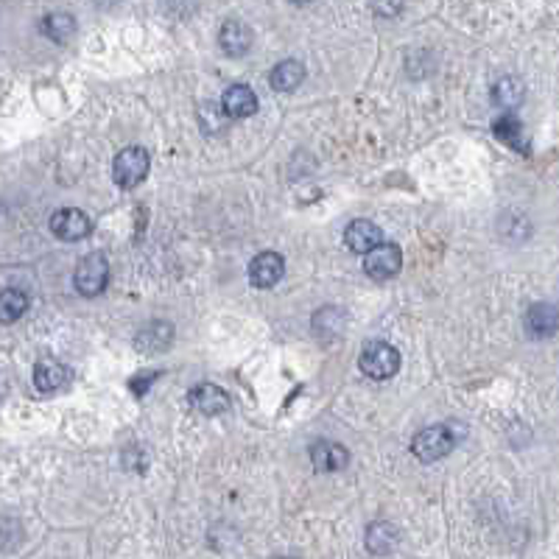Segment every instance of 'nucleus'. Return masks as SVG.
Instances as JSON below:
<instances>
[{
	"instance_id": "1",
	"label": "nucleus",
	"mask_w": 559,
	"mask_h": 559,
	"mask_svg": "<svg viewBox=\"0 0 559 559\" xmlns=\"http://www.w3.org/2000/svg\"><path fill=\"white\" fill-rule=\"evenodd\" d=\"M358 367L372 381H389L400 370V352L386 342H370L358 355Z\"/></svg>"
},
{
	"instance_id": "24",
	"label": "nucleus",
	"mask_w": 559,
	"mask_h": 559,
	"mask_svg": "<svg viewBox=\"0 0 559 559\" xmlns=\"http://www.w3.org/2000/svg\"><path fill=\"white\" fill-rule=\"evenodd\" d=\"M157 375H159V372H140V375H135V378L129 381V389L135 391L138 398H143V394L149 391V386L157 381Z\"/></svg>"
},
{
	"instance_id": "6",
	"label": "nucleus",
	"mask_w": 559,
	"mask_h": 559,
	"mask_svg": "<svg viewBox=\"0 0 559 559\" xmlns=\"http://www.w3.org/2000/svg\"><path fill=\"white\" fill-rule=\"evenodd\" d=\"M92 229V221L84 210H76V207H64V210H56L51 216V233L59 238V241H82L90 236Z\"/></svg>"
},
{
	"instance_id": "4",
	"label": "nucleus",
	"mask_w": 559,
	"mask_h": 559,
	"mask_svg": "<svg viewBox=\"0 0 559 559\" xmlns=\"http://www.w3.org/2000/svg\"><path fill=\"white\" fill-rule=\"evenodd\" d=\"M73 283H76V291L84 294V297H98V294H101L110 283L107 255L92 252V255L82 257L79 266H76V275H73Z\"/></svg>"
},
{
	"instance_id": "11",
	"label": "nucleus",
	"mask_w": 559,
	"mask_h": 559,
	"mask_svg": "<svg viewBox=\"0 0 559 559\" xmlns=\"http://www.w3.org/2000/svg\"><path fill=\"white\" fill-rule=\"evenodd\" d=\"M252 28L241 20H226L218 31V45L226 56H244L252 48Z\"/></svg>"
},
{
	"instance_id": "17",
	"label": "nucleus",
	"mask_w": 559,
	"mask_h": 559,
	"mask_svg": "<svg viewBox=\"0 0 559 559\" xmlns=\"http://www.w3.org/2000/svg\"><path fill=\"white\" fill-rule=\"evenodd\" d=\"M398 543H400L398 529H394V525L386 523V520H378V523H372L370 529H367V548H370V554L386 556V554H391L394 548H398Z\"/></svg>"
},
{
	"instance_id": "20",
	"label": "nucleus",
	"mask_w": 559,
	"mask_h": 559,
	"mask_svg": "<svg viewBox=\"0 0 559 559\" xmlns=\"http://www.w3.org/2000/svg\"><path fill=\"white\" fill-rule=\"evenodd\" d=\"M28 311V297L20 288H4L0 291V324H12Z\"/></svg>"
},
{
	"instance_id": "14",
	"label": "nucleus",
	"mask_w": 559,
	"mask_h": 559,
	"mask_svg": "<svg viewBox=\"0 0 559 559\" xmlns=\"http://www.w3.org/2000/svg\"><path fill=\"white\" fill-rule=\"evenodd\" d=\"M221 107L229 118H249V115L257 112V95L246 84H233L224 92Z\"/></svg>"
},
{
	"instance_id": "13",
	"label": "nucleus",
	"mask_w": 559,
	"mask_h": 559,
	"mask_svg": "<svg viewBox=\"0 0 559 559\" xmlns=\"http://www.w3.org/2000/svg\"><path fill=\"white\" fill-rule=\"evenodd\" d=\"M344 241L352 252L358 255H367L370 249H375L381 241H383V233H381V226H375L372 221L367 218H358L352 221L347 229H344Z\"/></svg>"
},
{
	"instance_id": "15",
	"label": "nucleus",
	"mask_w": 559,
	"mask_h": 559,
	"mask_svg": "<svg viewBox=\"0 0 559 559\" xmlns=\"http://www.w3.org/2000/svg\"><path fill=\"white\" fill-rule=\"evenodd\" d=\"M68 381H71V370L64 364H59V361H53V358H43L40 364L34 367V386L43 394L59 391Z\"/></svg>"
},
{
	"instance_id": "10",
	"label": "nucleus",
	"mask_w": 559,
	"mask_h": 559,
	"mask_svg": "<svg viewBox=\"0 0 559 559\" xmlns=\"http://www.w3.org/2000/svg\"><path fill=\"white\" fill-rule=\"evenodd\" d=\"M174 342V324L171 322H149L143 324L138 336H135V347L140 352H166Z\"/></svg>"
},
{
	"instance_id": "25",
	"label": "nucleus",
	"mask_w": 559,
	"mask_h": 559,
	"mask_svg": "<svg viewBox=\"0 0 559 559\" xmlns=\"http://www.w3.org/2000/svg\"><path fill=\"white\" fill-rule=\"evenodd\" d=\"M372 6H375L378 14H383V17H394V14L400 12L403 0H372Z\"/></svg>"
},
{
	"instance_id": "23",
	"label": "nucleus",
	"mask_w": 559,
	"mask_h": 559,
	"mask_svg": "<svg viewBox=\"0 0 559 559\" xmlns=\"http://www.w3.org/2000/svg\"><path fill=\"white\" fill-rule=\"evenodd\" d=\"M199 120H202V126H205V131H210V135H218V131H224L226 129V120H229V115L224 112V107L221 104H202L199 107Z\"/></svg>"
},
{
	"instance_id": "9",
	"label": "nucleus",
	"mask_w": 559,
	"mask_h": 559,
	"mask_svg": "<svg viewBox=\"0 0 559 559\" xmlns=\"http://www.w3.org/2000/svg\"><path fill=\"white\" fill-rule=\"evenodd\" d=\"M311 462L319 473H336V470H344L347 462H350V453L344 445L339 442H327V439H319L311 445Z\"/></svg>"
},
{
	"instance_id": "27",
	"label": "nucleus",
	"mask_w": 559,
	"mask_h": 559,
	"mask_svg": "<svg viewBox=\"0 0 559 559\" xmlns=\"http://www.w3.org/2000/svg\"><path fill=\"white\" fill-rule=\"evenodd\" d=\"M291 4H297V6H305V4H311V0H291Z\"/></svg>"
},
{
	"instance_id": "2",
	"label": "nucleus",
	"mask_w": 559,
	"mask_h": 559,
	"mask_svg": "<svg viewBox=\"0 0 559 559\" xmlns=\"http://www.w3.org/2000/svg\"><path fill=\"white\" fill-rule=\"evenodd\" d=\"M456 445V434L450 425H431V429H425L414 437L411 442V453L419 458V462H439L445 458Z\"/></svg>"
},
{
	"instance_id": "8",
	"label": "nucleus",
	"mask_w": 559,
	"mask_h": 559,
	"mask_svg": "<svg viewBox=\"0 0 559 559\" xmlns=\"http://www.w3.org/2000/svg\"><path fill=\"white\" fill-rule=\"evenodd\" d=\"M525 333L532 339H551L559 331V308L548 305V303H537L525 311Z\"/></svg>"
},
{
	"instance_id": "12",
	"label": "nucleus",
	"mask_w": 559,
	"mask_h": 559,
	"mask_svg": "<svg viewBox=\"0 0 559 559\" xmlns=\"http://www.w3.org/2000/svg\"><path fill=\"white\" fill-rule=\"evenodd\" d=\"M190 406L205 417H216L229 409V394L216 383H199L196 389H190Z\"/></svg>"
},
{
	"instance_id": "21",
	"label": "nucleus",
	"mask_w": 559,
	"mask_h": 559,
	"mask_svg": "<svg viewBox=\"0 0 559 559\" xmlns=\"http://www.w3.org/2000/svg\"><path fill=\"white\" fill-rule=\"evenodd\" d=\"M523 92H525V87H523L520 79L504 76V79L496 82V87H492V101H496L498 107H504V110H512L523 101Z\"/></svg>"
},
{
	"instance_id": "18",
	"label": "nucleus",
	"mask_w": 559,
	"mask_h": 559,
	"mask_svg": "<svg viewBox=\"0 0 559 559\" xmlns=\"http://www.w3.org/2000/svg\"><path fill=\"white\" fill-rule=\"evenodd\" d=\"M40 28H43V34H45L48 40H53V43H68V40L76 34V20H73L68 12H51V14L43 17Z\"/></svg>"
},
{
	"instance_id": "5",
	"label": "nucleus",
	"mask_w": 559,
	"mask_h": 559,
	"mask_svg": "<svg viewBox=\"0 0 559 559\" xmlns=\"http://www.w3.org/2000/svg\"><path fill=\"white\" fill-rule=\"evenodd\" d=\"M400 266H403V252L394 244H386V241H381L375 249H370L364 255V272L375 283L391 280L394 275L400 272Z\"/></svg>"
},
{
	"instance_id": "7",
	"label": "nucleus",
	"mask_w": 559,
	"mask_h": 559,
	"mask_svg": "<svg viewBox=\"0 0 559 559\" xmlns=\"http://www.w3.org/2000/svg\"><path fill=\"white\" fill-rule=\"evenodd\" d=\"M285 275V260L277 252H260L249 263V283L255 288H272Z\"/></svg>"
},
{
	"instance_id": "22",
	"label": "nucleus",
	"mask_w": 559,
	"mask_h": 559,
	"mask_svg": "<svg viewBox=\"0 0 559 559\" xmlns=\"http://www.w3.org/2000/svg\"><path fill=\"white\" fill-rule=\"evenodd\" d=\"M319 313L327 319V324H313V327H316V336H319V339H336V336H342L344 322H347L344 311H339V308H322Z\"/></svg>"
},
{
	"instance_id": "3",
	"label": "nucleus",
	"mask_w": 559,
	"mask_h": 559,
	"mask_svg": "<svg viewBox=\"0 0 559 559\" xmlns=\"http://www.w3.org/2000/svg\"><path fill=\"white\" fill-rule=\"evenodd\" d=\"M149 169H151L149 151H146L143 146H129V149H123V151L115 157V162H112V177H115V182H118L120 188L129 190V188H135V185H140V182L146 179Z\"/></svg>"
},
{
	"instance_id": "16",
	"label": "nucleus",
	"mask_w": 559,
	"mask_h": 559,
	"mask_svg": "<svg viewBox=\"0 0 559 559\" xmlns=\"http://www.w3.org/2000/svg\"><path fill=\"white\" fill-rule=\"evenodd\" d=\"M269 82H272V87H275L277 92L297 90V87L305 82V64H303L300 59H285V62H280L277 68L272 71Z\"/></svg>"
},
{
	"instance_id": "28",
	"label": "nucleus",
	"mask_w": 559,
	"mask_h": 559,
	"mask_svg": "<svg viewBox=\"0 0 559 559\" xmlns=\"http://www.w3.org/2000/svg\"><path fill=\"white\" fill-rule=\"evenodd\" d=\"M272 559H294V556H272Z\"/></svg>"
},
{
	"instance_id": "19",
	"label": "nucleus",
	"mask_w": 559,
	"mask_h": 559,
	"mask_svg": "<svg viewBox=\"0 0 559 559\" xmlns=\"http://www.w3.org/2000/svg\"><path fill=\"white\" fill-rule=\"evenodd\" d=\"M492 131H496V138L501 143H506V146H512V149H517L523 154L529 151V143H525V138H523V126H520V120L515 115L498 118L496 123H492Z\"/></svg>"
},
{
	"instance_id": "26",
	"label": "nucleus",
	"mask_w": 559,
	"mask_h": 559,
	"mask_svg": "<svg viewBox=\"0 0 559 559\" xmlns=\"http://www.w3.org/2000/svg\"><path fill=\"white\" fill-rule=\"evenodd\" d=\"M98 6H112V4H118V0H95Z\"/></svg>"
}]
</instances>
